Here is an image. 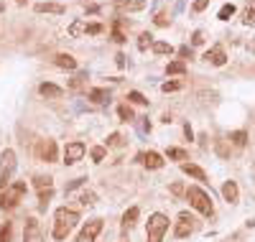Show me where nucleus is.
<instances>
[{
	"instance_id": "nucleus-5",
	"label": "nucleus",
	"mask_w": 255,
	"mask_h": 242,
	"mask_svg": "<svg viewBox=\"0 0 255 242\" xmlns=\"http://www.w3.org/2000/svg\"><path fill=\"white\" fill-rule=\"evenodd\" d=\"M36 158L44 161V163H54L59 158V148H56V140L46 138V140H38L36 145Z\"/></svg>"
},
{
	"instance_id": "nucleus-38",
	"label": "nucleus",
	"mask_w": 255,
	"mask_h": 242,
	"mask_svg": "<svg viewBox=\"0 0 255 242\" xmlns=\"http://www.w3.org/2000/svg\"><path fill=\"white\" fill-rule=\"evenodd\" d=\"M153 23H156V26H158V28H166V26H168V23H171V18H168V15H166V13H158V15H156V18H153Z\"/></svg>"
},
{
	"instance_id": "nucleus-11",
	"label": "nucleus",
	"mask_w": 255,
	"mask_h": 242,
	"mask_svg": "<svg viewBox=\"0 0 255 242\" xmlns=\"http://www.w3.org/2000/svg\"><path fill=\"white\" fill-rule=\"evenodd\" d=\"M202 59H204L207 64H212V67H225V61H227V56H225V49H222V46H212Z\"/></svg>"
},
{
	"instance_id": "nucleus-17",
	"label": "nucleus",
	"mask_w": 255,
	"mask_h": 242,
	"mask_svg": "<svg viewBox=\"0 0 255 242\" xmlns=\"http://www.w3.org/2000/svg\"><path fill=\"white\" fill-rule=\"evenodd\" d=\"M33 10H36V13H51V15H64V10H67V8H64L61 3H36V5H33Z\"/></svg>"
},
{
	"instance_id": "nucleus-53",
	"label": "nucleus",
	"mask_w": 255,
	"mask_h": 242,
	"mask_svg": "<svg viewBox=\"0 0 255 242\" xmlns=\"http://www.w3.org/2000/svg\"><path fill=\"white\" fill-rule=\"evenodd\" d=\"M15 3H18V5H26V0H15Z\"/></svg>"
},
{
	"instance_id": "nucleus-6",
	"label": "nucleus",
	"mask_w": 255,
	"mask_h": 242,
	"mask_svg": "<svg viewBox=\"0 0 255 242\" xmlns=\"http://www.w3.org/2000/svg\"><path fill=\"white\" fill-rule=\"evenodd\" d=\"M102 227H105V222L100 217H95V219H90L87 225L82 227V232L77 235V240L74 242H95L97 237H100V232H102Z\"/></svg>"
},
{
	"instance_id": "nucleus-39",
	"label": "nucleus",
	"mask_w": 255,
	"mask_h": 242,
	"mask_svg": "<svg viewBox=\"0 0 255 242\" xmlns=\"http://www.w3.org/2000/svg\"><path fill=\"white\" fill-rule=\"evenodd\" d=\"M84 181H87V176H79V179L69 181V184H67V194H69V191H74V189H79V186H84Z\"/></svg>"
},
{
	"instance_id": "nucleus-51",
	"label": "nucleus",
	"mask_w": 255,
	"mask_h": 242,
	"mask_svg": "<svg viewBox=\"0 0 255 242\" xmlns=\"http://www.w3.org/2000/svg\"><path fill=\"white\" fill-rule=\"evenodd\" d=\"M184 133H186V138H189V140H191V138H194V133H191V125H189V122L184 125Z\"/></svg>"
},
{
	"instance_id": "nucleus-45",
	"label": "nucleus",
	"mask_w": 255,
	"mask_h": 242,
	"mask_svg": "<svg viewBox=\"0 0 255 242\" xmlns=\"http://www.w3.org/2000/svg\"><path fill=\"white\" fill-rule=\"evenodd\" d=\"M10 176H13V173H8V171H0V191H3V189L10 184Z\"/></svg>"
},
{
	"instance_id": "nucleus-50",
	"label": "nucleus",
	"mask_w": 255,
	"mask_h": 242,
	"mask_svg": "<svg viewBox=\"0 0 255 242\" xmlns=\"http://www.w3.org/2000/svg\"><path fill=\"white\" fill-rule=\"evenodd\" d=\"M115 64L123 69V67H125V54H118V56H115Z\"/></svg>"
},
{
	"instance_id": "nucleus-21",
	"label": "nucleus",
	"mask_w": 255,
	"mask_h": 242,
	"mask_svg": "<svg viewBox=\"0 0 255 242\" xmlns=\"http://www.w3.org/2000/svg\"><path fill=\"white\" fill-rule=\"evenodd\" d=\"M67 33H69L72 38H79V36H84V33H87V20H82V18L72 20V23H69V28H67Z\"/></svg>"
},
{
	"instance_id": "nucleus-1",
	"label": "nucleus",
	"mask_w": 255,
	"mask_h": 242,
	"mask_svg": "<svg viewBox=\"0 0 255 242\" xmlns=\"http://www.w3.org/2000/svg\"><path fill=\"white\" fill-rule=\"evenodd\" d=\"M79 225V212L77 209H69V207H59L54 212V230H51V237L54 240H67V235Z\"/></svg>"
},
{
	"instance_id": "nucleus-42",
	"label": "nucleus",
	"mask_w": 255,
	"mask_h": 242,
	"mask_svg": "<svg viewBox=\"0 0 255 242\" xmlns=\"http://www.w3.org/2000/svg\"><path fill=\"white\" fill-rule=\"evenodd\" d=\"M113 38H115L118 43H123V41H125V33L120 31V20H115V26H113Z\"/></svg>"
},
{
	"instance_id": "nucleus-24",
	"label": "nucleus",
	"mask_w": 255,
	"mask_h": 242,
	"mask_svg": "<svg viewBox=\"0 0 255 242\" xmlns=\"http://www.w3.org/2000/svg\"><path fill=\"white\" fill-rule=\"evenodd\" d=\"M166 74H186V61H184V59L168 61V64H166Z\"/></svg>"
},
{
	"instance_id": "nucleus-26",
	"label": "nucleus",
	"mask_w": 255,
	"mask_h": 242,
	"mask_svg": "<svg viewBox=\"0 0 255 242\" xmlns=\"http://www.w3.org/2000/svg\"><path fill=\"white\" fill-rule=\"evenodd\" d=\"M166 158H174V161L186 163V161H189V153H186L184 148H168V150H166Z\"/></svg>"
},
{
	"instance_id": "nucleus-35",
	"label": "nucleus",
	"mask_w": 255,
	"mask_h": 242,
	"mask_svg": "<svg viewBox=\"0 0 255 242\" xmlns=\"http://www.w3.org/2000/svg\"><path fill=\"white\" fill-rule=\"evenodd\" d=\"M240 20H243V26H253V23H255V8L248 5V8L243 10V18H240Z\"/></svg>"
},
{
	"instance_id": "nucleus-3",
	"label": "nucleus",
	"mask_w": 255,
	"mask_h": 242,
	"mask_svg": "<svg viewBox=\"0 0 255 242\" xmlns=\"http://www.w3.org/2000/svg\"><path fill=\"white\" fill-rule=\"evenodd\" d=\"M186 199L199 214L204 217H215V204H212V196L202 189V186H186Z\"/></svg>"
},
{
	"instance_id": "nucleus-43",
	"label": "nucleus",
	"mask_w": 255,
	"mask_h": 242,
	"mask_svg": "<svg viewBox=\"0 0 255 242\" xmlns=\"http://www.w3.org/2000/svg\"><path fill=\"white\" fill-rule=\"evenodd\" d=\"M138 120V130L140 133H151V122H148V118H135Z\"/></svg>"
},
{
	"instance_id": "nucleus-15",
	"label": "nucleus",
	"mask_w": 255,
	"mask_h": 242,
	"mask_svg": "<svg viewBox=\"0 0 255 242\" xmlns=\"http://www.w3.org/2000/svg\"><path fill=\"white\" fill-rule=\"evenodd\" d=\"M143 163H145V168H153V171H158V168H163V156L161 153H156V150H148V153H143Z\"/></svg>"
},
{
	"instance_id": "nucleus-12",
	"label": "nucleus",
	"mask_w": 255,
	"mask_h": 242,
	"mask_svg": "<svg viewBox=\"0 0 255 242\" xmlns=\"http://www.w3.org/2000/svg\"><path fill=\"white\" fill-rule=\"evenodd\" d=\"M18 166V158H15V150L13 148H3V153H0V171H8L13 173Z\"/></svg>"
},
{
	"instance_id": "nucleus-23",
	"label": "nucleus",
	"mask_w": 255,
	"mask_h": 242,
	"mask_svg": "<svg viewBox=\"0 0 255 242\" xmlns=\"http://www.w3.org/2000/svg\"><path fill=\"white\" fill-rule=\"evenodd\" d=\"M51 196H54V186L38 191V212H46V207L51 204Z\"/></svg>"
},
{
	"instance_id": "nucleus-2",
	"label": "nucleus",
	"mask_w": 255,
	"mask_h": 242,
	"mask_svg": "<svg viewBox=\"0 0 255 242\" xmlns=\"http://www.w3.org/2000/svg\"><path fill=\"white\" fill-rule=\"evenodd\" d=\"M26 191H28L26 181H10L3 191H0V209H15L20 202H23Z\"/></svg>"
},
{
	"instance_id": "nucleus-31",
	"label": "nucleus",
	"mask_w": 255,
	"mask_h": 242,
	"mask_svg": "<svg viewBox=\"0 0 255 242\" xmlns=\"http://www.w3.org/2000/svg\"><path fill=\"white\" fill-rule=\"evenodd\" d=\"M79 204H82V207H95V204H97V194H95V191L79 194Z\"/></svg>"
},
{
	"instance_id": "nucleus-18",
	"label": "nucleus",
	"mask_w": 255,
	"mask_h": 242,
	"mask_svg": "<svg viewBox=\"0 0 255 242\" xmlns=\"http://www.w3.org/2000/svg\"><path fill=\"white\" fill-rule=\"evenodd\" d=\"M138 217H140V209H138V207H130V209L123 214V230H125V232L133 230V227L138 225Z\"/></svg>"
},
{
	"instance_id": "nucleus-30",
	"label": "nucleus",
	"mask_w": 255,
	"mask_h": 242,
	"mask_svg": "<svg viewBox=\"0 0 255 242\" xmlns=\"http://www.w3.org/2000/svg\"><path fill=\"white\" fill-rule=\"evenodd\" d=\"M90 156H92L95 163H102L105 156H108V148H105V145H95V148H90Z\"/></svg>"
},
{
	"instance_id": "nucleus-10",
	"label": "nucleus",
	"mask_w": 255,
	"mask_h": 242,
	"mask_svg": "<svg viewBox=\"0 0 255 242\" xmlns=\"http://www.w3.org/2000/svg\"><path fill=\"white\" fill-rule=\"evenodd\" d=\"M38 95L44 100H61L64 97V90L59 84H51V82H41L38 84Z\"/></svg>"
},
{
	"instance_id": "nucleus-19",
	"label": "nucleus",
	"mask_w": 255,
	"mask_h": 242,
	"mask_svg": "<svg viewBox=\"0 0 255 242\" xmlns=\"http://www.w3.org/2000/svg\"><path fill=\"white\" fill-rule=\"evenodd\" d=\"M181 171H184L186 176H191V179H197V181H207L204 168H199L197 163H181Z\"/></svg>"
},
{
	"instance_id": "nucleus-46",
	"label": "nucleus",
	"mask_w": 255,
	"mask_h": 242,
	"mask_svg": "<svg viewBox=\"0 0 255 242\" xmlns=\"http://www.w3.org/2000/svg\"><path fill=\"white\" fill-rule=\"evenodd\" d=\"M87 33L90 36H97V33H102V26L100 23H87Z\"/></svg>"
},
{
	"instance_id": "nucleus-36",
	"label": "nucleus",
	"mask_w": 255,
	"mask_h": 242,
	"mask_svg": "<svg viewBox=\"0 0 255 242\" xmlns=\"http://www.w3.org/2000/svg\"><path fill=\"white\" fill-rule=\"evenodd\" d=\"M128 100L135 102V105H148V97H145V95H140L138 90H130V92H128Z\"/></svg>"
},
{
	"instance_id": "nucleus-54",
	"label": "nucleus",
	"mask_w": 255,
	"mask_h": 242,
	"mask_svg": "<svg viewBox=\"0 0 255 242\" xmlns=\"http://www.w3.org/2000/svg\"><path fill=\"white\" fill-rule=\"evenodd\" d=\"M123 242H128V240H123Z\"/></svg>"
},
{
	"instance_id": "nucleus-25",
	"label": "nucleus",
	"mask_w": 255,
	"mask_h": 242,
	"mask_svg": "<svg viewBox=\"0 0 255 242\" xmlns=\"http://www.w3.org/2000/svg\"><path fill=\"white\" fill-rule=\"evenodd\" d=\"M151 49H153L156 56H171L174 54V46H171V43H166V41H156Z\"/></svg>"
},
{
	"instance_id": "nucleus-20",
	"label": "nucleus",
	"mask_w": 255,
	"mask_h": 242,
	"mask_svg": "<svg viewBox=\"0 0 255 242\" xmlns=\"http://www.w3.org/2000/svg\"><path fill=\"white\" fill-rule=\"evenodd\" d=\"M87 72H74V77L69 79V90L72 92H82L84 90V87H87Z\"/></svg>"
},
{
	"instance_id": "nucleus-33",
	"label": "nucleus",
	"mask_w": 255,
	"mask_h": 242,
	"mask_svg": "<svg viewBox=\"0 0 255 242\" xmlns=\"http://www.w3.org/2000/svg\"><path fill=\"white\" fill-rule=\"evenodd\" d=\"M10 240H13V225L3 222L0 225V242H10Z\"/></svg>"
},
{
	"instance_id": "nucleus-27",
	"label": "nucleus",
	"mask_w": 255,
	"mask_h": 242,
	"mask_svg": "<svg viewBox=\"0 0 255 242\" xmlns=\"http://www.w3.org/2000/svg\"><path fill=\"white\" fill-rule=\"evenodd\" d=\"M118 115H120L123 122H135V115H133L130 105H120V107H118Z\"/></svg>"
},
{
	"instance_id": "nucleus-29",
	"label": "nucleus",
	"mask_w": 255,
	"mask_h": 242,
	"mask_svg": "<svg viewBox=\"0 0 255 242\" xmlns=\"http://www.w3.org/2000/svg\"><path fill=\"white\" fill-rule=\"evenodd\" d=\"M33 186L41 191V189H51L54 186V179L51 176H33Z\"/></svg>"
},
{
	"instance_id": "nucleus-37",
	"label": "nucleus",
	"mask_w": 255,
	"mask_h": 242,
	"mask_svg": "<svg viewBox=\"0 0 255 242\" xmlns=\"http://www.w3.org/2000/svg\"><path fill=\"white\" fill-rule=\"evenodd\" d=\"M181 87H184L181 82H163V84H161V92H166V95H168V92H179Z\"/></svg>"
},
{
	"instance_id": "nucleus-14",
	"label": "nucleus",
	"mask_w": 255,
	"mask_h": 242,
	"mask_svg": "<svg viewBox=\"0 0 255 242\" xmlns=\"http://www.w3.org/2000/svg\"><path fill=\"white\" fill-rule=\"evenodd\" d=\"M222 196H225L227 204H238V199H240L238 184H235V181H225V184H222Z\"/></svg>"
},
{
	"instance_id": "nucleus-7",
	"label": "nucleus",
	"mask_w": 255,
	"mask_h": 242,
	"mask_svg": "<svg viewBox=\"0 0 255 242\" xmlns=\"http://www.w3.org/2000/svg\"><path fill=\"white\" fill-rule=\"evenodd\" d=\"M194 230H197V219L191 217L189 212H181V214H179V222H176V227H174V237H176V240H184V237H189Z\"/></svg>"
},
{
	"instance_id": "nucleus-34",
	"label": "nucleus",
	"mask_w": 255,
	"mask_h": 242,
	"mask_svg": "<svg viewBox=\"0 0 255 242\" xmlns=\"http://www.w3.org/2000/svg\"><path fill=\"white\" fill-rule=\"evenodd\" d=\"M232 15H235V5H232V3H225V5L220 8V13H217L220 20H230Z\"/></svg>"
},
{
	"instance_id": "nucleus-32",
	"label": "nucleus",
	"mask_w": 255,
	"mask_h": 242,
	"mask_svg": "<svg viewBox=\"0 0 255 242\" xmlns=\"http://www.w3.org/2000/svg\"><path fill=\"white\" fill-rule=\"evenodd\" d=\"M230 140L235 143L238 148H245V143H248V133H245V130H235V133L230 135Z\"/></svg>"
},
{
	"instance_id": "nucleus-22",
	"label": "nucleus",
	"mask_w": 255,
	"mask_h": 242,
	"mask_svg": "<svg viewBox=\"0 0 255 242\" xmlns=\"http://www.w3.org/2000/svg\"><path fill=\"white\" fill-rule=\"evenodd\" d=\"M87 97H90L95 105H108V102H110V92L102 90V87H95V90H90Z\"/></svg>"
},
{
	"instance_id": "nucleus-44",
	"label": "nucleus",
	"mask_w": 255,
	"mask_h": 242,
	"mask_svg": "<svg viewBox=\"0 0 255 242\" xmlns=\"http://www.w3.org/2000/svg\"><path fill=\"white\" fill-rule=\"evenodd\" d=\"M202 43H204V33L194 31V33H191V46H202Z\"/></svg>"
},
{
	"instance_id": "nucleus-8",
	"label": "nucleus",
	"mask_w": 255,
	"mask_h": 242,
	"mask_svg": "<svg viewBox=\"0 0 255 242\" xmlns=\"http://www.w3.org/2000/svg\"><path fill=\"white\" fill-rule=\"evenodd\" d=\"M84 153H87V145H84L82 140H72L67 143V148H64V163L67 166H74L84 158Z\"/></svg>"
},
{
	"instance_id": "nucleus-13",
	"label": "nucleus",
	"mask_w": 255,
	"mask_h": 242,
	"mask_svg": "<svg viewBox=\"0 0 255 242\" xmlns=\"http://www.w3.org/2000/svg\"><path fill=\"white\" fill-rule=\"evenodd\" d=\"M115 8L120 13H138L145 8V0H115Z\"/></svg>"
},
{
	"instance_id": "nucleus-9",
	"label": "nucleus",
	"mask_w": 255,
	"mask_h": 242,
	"mask_svg": "<svg viewBox=\"0 0 255 242\" xmlns=\"http://www.w3.org/2000/svg\"><path fill=\"white\" fill-rule=\"evenodd\" d=\"M23 242H46L44 235H41V227L33 217L26 219V230H23Z\"/></svg>"
},
{
	"instance_id": "nucleus-48",
	"label": "nucleus",
	"mask_w": 255,
	"mask_h": 242,
	"mask_svg": "<svg viewBox=\"0 0 255 242\" xmlns=\"http://www.w3.org/2000/svg\"><path fill=\"white\" fill-rule=\"evenodd\" d=\"M171 194H176V196H179V194H186V189H184L181 184H171Z\"/></svg>"
},
{
	"instance_id": "nucleus-47",
	"label": "nucleus",
	"mask_w": 255,
	"mask_h": 242,
	"mask_svg": "<svg viewBox=\"0 0 255 242\" xmlns=\"http://www.w3.org/2000/svg\"><path fill=\"white\" fill-rule=\"evenodd\" d=\"M179 56L181 59H191V46H181L179 49Z\"/></svg>"
},
{
	"instance_id": "nucleus-49",
	"label": "nucleus",
	"mask_w": 255,
	"mask_h": 242,
	"mask_svg": "<svg viewBox=\"0 0 255 242\" xmlns=\"http://www.w3.org/2000/svg\"><path fill=\"white\" fill-rule=\"evenodd\" d=\"M217 153H220V156H227V148H225V140H217Z\"/></svg>"
},
{
	"instance_id": "nucleus-40",
	"label": "nucleus",
	"mask_w": 255,
	"mask_h": 242,
	"mask_svg": "<svg viewBox=\"0 0 255 242\" xmlns=\"http://www.w3.org/2000/svg\"><path fill=\"white\" fill-rule=\"evenodd\" d=\"M120 145H123V135L120 133H113L108 138V148H120Z\"/></svg>"
},
{
	"instance_id": "nucleus-28",
	"label": "nucleus",
	"mask_w": 255,
	"mask_h": 242,
	"mask_svg": "<svg viewBox=\"0 0 255 242\" xmlns=\"http://www.w3.org/2000/svg\"><path fill=\"white\" fill-rule=\"evenodd\" d=\"M153 43H156V41H153V36H151V33H148V31L138 36V49H140V51H148V49H151V46H153Z\"/></svg>"
},
{
	"instance_id": "nucleus-16",
	"label": "nucleus",
	"mask_w": 255,
	"mask_h": 242,
	"mask_svg": "<svg viewBox=\"0 0 255 242\" xmlns=\"http://www.w3.org/2000/svg\"><path fill=\"white\" fill-rule=\"evenodd\" d=\"M54 64H56L59 69H67V72H74L77 69V59L72 54H56L54 56Z\"/></svg>"
},
{
	"instance_id": "nucleus-4",
	"label": "nucleus",
	"mask_w": 255,
	"mask_h": 242,
	"mask_svg": "<svg viewBox=\"0 0 255 242\" xmlns=\"http://www.w3.org/2000/svg\"><path fill=\"white\" fill-rule=\"evenodd\" d=\"M168 219L163 212H153L151 217H148V230H145V235H148V242H163V235L168 232Z\"/></svg>"
},
{
	"instance_id": "nucleus-52",
	"label": "nucleus",
	"mask_w": 255,
	"mask_h": 242,
	"mask_svg": "<svg viewBox=\"0 0 255 242\" xmlns=\"http://www.w3.org/2000/svg\"><path fill=\"white\" fill-rule=\"evenodd\" d=\"M5 10V5H3V0H0V13H3Z\"/></svg>"
},
{
	"instance_id": "nucleus-41",
	"label": "nucleus",
	"mask_w": 255,
	"mask_h": 242,
	"mask_svg": "<svg viewBox=\"0 0 255 242\" xmlns=\"http://www.w3.org/2000/svg\"><path fill=\"white\" fill-rule=\"evenodd\" d=\"M207 8H209V0H194V3H191V10H194V13H202Z\"/></svg>"
}]
</instances>
